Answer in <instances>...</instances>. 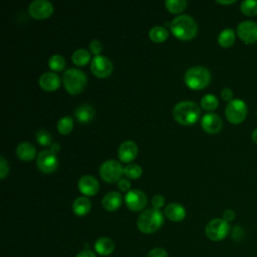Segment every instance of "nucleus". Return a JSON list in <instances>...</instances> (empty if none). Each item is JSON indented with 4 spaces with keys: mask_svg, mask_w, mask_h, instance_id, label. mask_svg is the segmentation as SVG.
<instances>
[{
    "mask_svg": "<svg viewBox=\"0 0 257 257\" xmlns=\"http://www.w3.org/2000/svg\"><path fill=\"white\" fill-rule=\"evenodd\" d=\"M170 29L177 38L181 40H189L196 36L198 25L192 16L181 14L170 22Z\"/></svg>",
    "mask_w": 257,
    "mask_h": 257,
    "instance_id": "f257e3e1",
    "label": "nucleus"
},
{
    "mask_svg": "<svg viewBox=\"0 0 257 257\" xmlns=\"http://www.w3.org/2000/svg\"><path fill=\"white\" fill-rule=\"evenodd\" d=\"M201 114L199 105L195 101L182 100L179 101L173 108L174 118L185 125L195 123Z\"/></svg>",
    "mask_w": 257,
    "mask_h": 257,
    "instance_id": "f03ea898",
    "label": "nucleus"
},
{
    "mask_svg": "<svg viewBox=\"0 0 257 257\" xmlns=\"http://www.w3.org/2000/svg\"><path fill=\"white\" fill-rule=\"evenodd\" d=\"M164 223V215L159 209H147L143 211L137 220L139 230L145 234H152L159 230Z\"/></svg>",
    "mask_w": 257,
    "mask_h": 257,
    "instance_id": "7ed1b4c3",
    "label": "nucleus"
},
{
    "mask_svg": "<svg viewBox=\"0 0 257 257\" xmlns=\"http://www.w3.org/2000/svg\"><path fill=\"white\" fill-rule=\"evenodd\" d=\"M87 82L86 74L75 67L68 68L63 73V83L66 90L71 94L81 92Z\"/></svg>",
    "mask_w": 257,
    "mask_h": 257,
    "instance_id": "20e7f679",
    "label": "nucleus"
},
{
    "mask_svg": "<svg viewBox=\"0 0 257 257\" xmlns=\"http://www.w3.org/2000/svg\"><path fill=\"white\" fill-rule=\"evenodd\" d=\"M211 81V73L204 66H192L185 73V82L192 89H202Z\"/></svg>",
    "mask_w": 257,
    "mask_h": 257,
    "instance_id": "39448f33",
    "label": "nucleus"
},
{
    "mask_svg": "<svg viewBox=\"0 0 257 257\" xmlns=\"http://www.w3.org/2000/svg\"><path fill=\"white\" fill-rule=\"evenodd\" d=\"M247 104L242 99H233L229 101L225 108L226 118L233 124H239L243 122L247 116Z\"/></svg>",
    "mask_w": 257,
    "mask_h": 257,
    "instance_id": "423d86ee",
    "label": "nucleus"
},
{
    "mask_svg": "<svg viewBox=\"0 0 257 257\" xmlns=\"http://www.w3.org/2000/svg\"><path fill=\"white\" fill-rule=\"evenodd\" d=\"M230 231V225L224 219L215 218L208 222L205 228L206 236L212 241H221L227 237Z\"/></svg>",
    "mask_w": 257,
    "mask_h": 257,
    "instance_id": "0eeeda50",
    "label": "nucleus"
},
{
    "mask_svg": "<svg viewBox=\"0 0 257 257\" xmlns=\"http://www.w3.org/2000/svg\"><path fill=\"white\" fill-rule=\"evenodd\" d=\"M122 174L123 168L121 164L115 160H107L99 167V175L101 179L107 183L119 181Z\"/></svg>",
    "mask_w": 257,
    "mask_h": 257,
    "instance_id": "6e6552de",
    "label": "nucleus"
},
{
    "mask_svg": "<svg viewBox=\"0 0 257 257\" xmlns=\"http://www.w3.org/2000/svg\"><path fill=\"white\" fill-rule=\"evenodd\" d=\"M36 165L41 172L51 173L55 171L58 166L57 156L50 149H45L37 155Z\"/></svg>",
    "mask_w": 257,
    "mask_h": 257,
    "instance_id": "1a4fd4ad",
    "label": "nucleus"
},
{
    "mask_svg": "<svg viewBox=\"0 0 257 257\" xmlns=\"http://www.w3.org/2000/svg\"><path fill=\"white\" fill-rule=\"evenodd\" d=\"M90 69L95 76L106 77L111 73L113 69V65L108 57L98 54V55H94L93 58L91 59Z\"/></svg>",
    "mask_w": 257,
    "mask_h": 257,
    "instance_id": "9d476101",
    "label": "nucleus"
},
{
    "mask_svg": "<svg viewBox=\"0 0 257 257\" xmlns=\"http://www.w3.org/2000/svg\"><path fill=\"white\" fill-rule=\"evenodd\" d=\"M237 35L246 44L257 42V22L245 20L238 24Z\"/></svg>",
    "mask_w": 257,
    "mask_h": 257,
    "instance_id": "9b49d317",
    "label": "nucleus"
},
{
    "mask_svg": "<svg viewBox=\"0 0 257 257\" xmlns=\"http://www.w3.org/2000/svg\"><path fill=\"white\" fill-rule=\"evenodd\" d=\"M29 15L36 19H44L53 12V5L48 0H34L28 6Z\"/></svg>",
    "mask_w": 257,
    "mask_h": 257,
    "instance_id": "f8f14e48",
    "label": "nucleus"
},
{
    "mask_svg": "<svg viewBox=\"0 0 257 257\" xmlns=\"http://www.w3.org/2000/svg\"><path fill=\"white\" fill-rule=\"evenodd\" d=\"M124 202L130 210L141 211L147 205L148 198L143 191L139 189H134L126 192L124 196Z\"/></svg>",
    "mask_w": 257,
    "mask_h": 257,
    "instance_id": "ddd939ff",
    "label": "nucleus"
},
{
    "mask_svg": "<svg viewBox=\"0 0 257 257\" xmlns=\"http://www.w3.org/2000/svg\"><path fill=\"white\" fill-rule=\"evenodd\" d=\"M201 125L203 130L208 134H217L221 131L223 122L218 114L214 112H209L202 116Z\"/></svg>",
    "mask_w": 257,
    "mask_h": 257,
    "instance_id": "4468645a",
    "label": "nucleus"
},
{
    "mask_svg": "<svg viewBox=\"0 0 257 257\" xmlns=\"http://www.w3.org/2000/svg\"><path fill=\"white\" fill-rule=\"evenodd\" d=\"M118 158L123 163H130L138 156V146L134 141L127 140L122 142L117 151Z\"/></svg>",
    "mask_w": 257,
    "mask_h": 257,
    "instance_id": "2eb2a0df",
    "label": "nucleus"
},
{
    "mask_svg": "<svg viewBox=\"0 0 257 257\" xmlns=\"http://www.w3.org/2000/svg\"><path fill=\"white\" fill-rule=\"evenodd\" d=\"M78 189L85 196H93L99 190L98 181L91 175H84L78 180Z\"/></svg>",
    "mask_w": 257,
    "mask_h": 257,
    "instance_id": "dca6fc26",
    "label": "nucleus"
},
{
    "mask_svg": "<svg viewBox=\"0 0 257 257\" xmlns=\"http://www.w3.org/2000/svg\"><path fill=\"white\" fill-rule=\"evenodd\" d=\"M38 83H39L40 87L43 90L52 91V90H55V89H57L59 87V85H60V77L55 72L46 71V72H43L40 75Z\"/></svg>",
    "mask_w": 257,
    "mask_h": 257,
    "instance_id": "f3484780",
    "label": "nucleus"
},
{
    "mask_svg": "<svg viewBox=\"0 0 257 257\" xmlns=\"http://www.w3.org/2000/svg\"><path fill=\"white\" fill-rule=\"evenodd\" d=\"M122 203V197L120 193L116 191H111L106 193L102 200H101V205L106 211H115L117 210Z\"/></svg>",
    "mask_w": 257,
    "mask_h": 257,
    "instance_id": "a211bd4d",
    "label": "nucleus"
},
{
    "mask_svg": "<svg viewBox=\"0 0 257 257\" xmlns=\"http://www.w3.org/2000/svg\"><path fill=\"white\" fill-rule=\"evenodd\" d=\"M165 215L171 221L179 222L186 217V209L179 203H170L165 208Z\"/></svg>",
    "mask_w": 257,
    "mask_h": 257,
    "instance_id": "6ab92c4d",
    "label": "nucleus"
},
{
    "mask_svg": "<svg viewBox=\"0 0 257 257\" xmlns=\"http://www.w3.org/2000/svg\"><path fill=\"white\" fill-rule=\"evenodd\" d=\"M16 156L21 161L29 162L35 158L36 149L29 142H21L16 148Z\"/></svg>",
    "mask_w": 257,
    "mask_h": 257,
    "instance_id": "aec40b11",
    "label": "nucleus"
},
{
    "mask_svg": "<svg viewBox=\"0 0 257 257\" xmlns=\"http://www.w3.org/2000/svg\"><path fill=\"white\" fill-rule=\"evenodd\" d=\"M94 250L101 256L110 255L114 250V242L108 237H100L94 243Z\"/></svg>",
    "mask_w": 257,
    "mask_h": 257,
    "instance_id": "412c9836",
    "label": "nucleus"
},
{
    "mask_svg": "<svg viewBox=\"0 0 257 257\" xmlns=\"http://www.w3.org/2000/svg\"><path fill=\"white\" fill-rule=\"evenodd\" d=\"M94 113H95L94 108L88 103H83L78 107H76V109L74 110L75 118L82 123L90 121L93 118Z\"/></svg>",
    "mask_w": 257,
    "mask_h": 257,
    "instance_id": "4be33fe9",
    "label": "nucleus"
},
{
    "mask_svg": "<svg viewBox=\"0 0 257 257\" xmlns=\"http://www.w3.org/2000/svg\"><path fill=\"white\" fill-rule=\"evenodd\" d=\"M91 202L86 197H77L72 204V211L77 216H84L89 213Z\"/></svg>",
    "mask_w": 257,
    "mask_h": 257,
    "instance_id": "5701e85b",
    "label": "nucleus"
},
{
    "mask_svg": "<svg viewBox=\"0 0 257 257\" xmlns=\"http://www.w3.org/2000/svg\"><path fill=\"white\" fill-rule=\"evenodd\" d=\"M235 38H236L235 31L231 28H226V29H223L219 33L217 40H218L219 45H221L224 48H227L234 44Z\"/></svg>",
    "mask_w": 257,
    "mask_h": 257,
    "instance_id": "b1692460",
    "label": "nucleus"
},
{
    "mask_svg": "<svg viewBox=\"0 0 257 257\" xmlns=\"http://www.w3.org/2000/svg\"><path fill=\"white\" fill-rule=\"evenodd\" d=\"M89 59H90V53L87 49H84V48L76 49L71 55L72 62L78 66L85 65L89 61Z\"/></svg>",
    "mask_w": 257,
    "mask_h": 257,
    "instance_id": "393cba45",
    "label": "nucleus"
},
{
    "mask_svg": "<svg viewBox=\"0 0 257 257\" xmlns=\"http://www.w3.org/2000/svg\"><path fill=\"white\" fill-rule=\"evenodd\" d=\"M168 35H169L168 30L161 25L154 26L153 28H151L149 32V36L154 42H163L168 38Z\"/></svg>",
    "mask_w": 257,
    "mask_h": 257,
    "instance_id": "a878e982",
    "label": "nucleus"
},
{
    "mask_svg": "<svg viewBox=\"0 0 257 257\" xmlns=\"http://www.w3.org/2000/svg\"><path fill=\"white\" fill-rule=\"evenodd\" d=\"M241 12L248 16L253 17L257 15V1L256 0H245L240 4Z\"/></svg>",
    "mask_w": 257,
    "mask_h": 257,
    "instance_id": "bb28decb",
    "label": "nucleus"
},
{
    "mask_svg": "<svg viewBox=\"0 0 257 257\" xmlns=\"http://www.w3.org/2000/svg\"><path fill=\"white\" fill-rule=\"evenodd\" d=\"M219 100L216 95L212 93H207L201 98V106L206 110H214L218 107Z\"/></svg>",
    "mask_w": 257,
    "mask_h": 257,
    "instance_id": "cd10ccee",
    "label": "nucleus"
},
{
    "mask_svg": "<svg viewBox=\"0 0 257 257\" xmlns=\"http://www.w3.org/2000/svg\"><path fill=\"white\" fill-rule=\"evenodd\" d=\"M73 127V120L72 117L69 115L62 116L57 121V130L62 135H67L72 131Z\"/></svg>",
    "mask_w": 257,
    "mask_h": 257,
    "instance_id": "c85d7f7f",
    "label": "nucleus"
},
{
    "mask_svg": "<svg viewBox=\"0 0 257 257\" xmlns=\"http://www.w3.org/2000/svg\"><path fill=\"white\" fill-rule=\"evenodd\" d=\"M166 8L172 13H179L187 7L186 0H166Z\"/></svg>",
    "mask_w": 257,
    "mask_h": 257,
    "instance_id": "c756f323",
    "label": "nucleus"
},
{
    "mask_svg": "<svg viewBox=\"0 0 257 257\" xmlns=\"http://www.w3.org/2000/svg\"><path fill=\"white\" fill-rule=\"evenodd\" d=\"M48 65L51 69L60 71L65 67V59L60 54H53L48 59Z\"/></svg>",
    "mask_w": 257,
    "mask_h": 257,
    "instance_id": "7c9ffc66",
    "label": "nucleus"
},
{
    "mask_svg": "<svg viewBox=\"0 0 257 257\" xmlns=\"http://www.w3.org/2000/svg\"><path fill=\"white\" fill-rule=\"evenodd\" d=\"M36 141L40 146L50 147L52 145V137L51 134L46 130H38L36 132Z\"/></svg>",
    "mask_w": 257,
    "mask_h": 257,
    "instance_id": "2f4dec72",
    "label": "nucleus"
},
{
    "mask_svg": "<svg viewBox=\"0 0 257 257\" xmlns=\"http://www.w3.org/2000/svg\"><path fill=\"white\" fill-rule=\"evenodd\" d=\"M143 170L141 166L137 164H128L123 168V174L128 179H138L141 177Z\"/></svg>",
    "mask_w": 257,
    "mask_h": 257,
    "instance_id": "473e14b6",
    "label": "nucleus"
},
{
    "mask_svg": "<svg viewBox=\"0 0 257 257\" xmlns=\"http://www.w3.org/2000/svg\"><path fill=\"white\" fill-rule=\"evenodd\" d=\"M9 172V165L3 156H0V179H4Z\"/></svg>",
    "mask_w": 257,
    "mask_h": 257,
    "instance_id": "72a5a7b5",
    "label": "nucleus"
},
{
    "mask_svg": "<svg viewBox=\"0 0 257 257\" xmlns=\"http://www.w3.org/2000/svg\"><path fill=\"white\" fill-rule=\"evenodd\" d=\"M147 257H169V255H168V253H167V251L165 249L157 247V248L152 249L147 254Z\"/></svg>",
    "mask_w": 257,
    "mask_h": 257,
    "instance_id": "f704fd0d",
    "label": "nucleus"
},
{
    "mask_svg": "<svg viewBox=\"0 0 257 257\" xmlns=\"http://www.w3.org/2000/svg\"><path fill=\"white\" fill-rule=\"evenodd\" d=\"M89 49L90 51L94 54V55H98L99 52L102 50V44L99 40L97 39H93L90 41L89 43Z\"/></svg>",
    "mask_w": 257,
    "mask_h": 257,
    "instance_id": "c9c22d12",
    "label": "nucleus"
},
{
    "mask_svg": "<svg viewBox=\"0 0 257 257\" xmlns=\"http://www.w3.org/2000/svg\"><path fill=\"white\" fill-rule=\"evenodd\" d=\"M164 204H165V198H164V196H162V195H160V194H157V195H155V196L153 197V199H152V205H153V207H154L155 209H159V210H160V208H162V207L164 206Z\"/></svg>",
    "mask_w": 257,
    "mask_h": 257,
    "instance_id": "e433bc0d",
    "label": "nucleus"
},
{
    "mask_svg": "<svg viewBox=\"0 0 257 257\" xmlns=\"http://www.w3.org/2000/svg\"><path fill=\"white\" fill-rule=\"evenodd\" d=\"M117 188L121 192H128L131 188V182L127 179H120L117 182Z\"/></svg>",
    "mask_w": 257,
    "mask_h": 257,
    "instance_id": "4c0bfd02",
    "label": "nucleus"
},
{
    "mask_svg": "<svg viewBox=\"0 0 257 257\" xmlns=\"http://www.w3.org/2000/svg\"><path fill=\"white\" fill-rule=\"evenodd\" d=\"M233 96H234V93L232 91L231 88L229 87H225L221 90V97L224 99V100H227V101H231L233 100Z\"/></svg>",
    "mask_w": 257,
    "mask_h": 257,
    "instance_id": "58836bf2",
    "label": "nucleus"
},
{
    "mask_svg": "<svg viewBox=\"0 0 257 257\" xmlns=\"http://www.w3.org/2000/svg\"><path fill=\"white\" fill-rule=\"evenodd\" d=\"M235 217H236L235 211L232 210V209H227L226 211H224V213H223V218H222V219H224L226 222L229 223V222L233 221V220L235 219Z\"/></svg>",
    "mask_w": 257,
    "mask_h": 257,
    "instance_id": "ea45409f",
    "label": "nucleus"
},
{
    "mask_svg": "<svg viewBox=\"0 0 257 257\" xmlns=\"http://www.w3.org/2000/svg\"><path fill=\"white\" fill-rule=\"evenodd\" d=\"M76 257H96V255L90 251V250H83L81 252H79Z\"/></svg>",
    "mask_w": 257,
    "mask_h": 257,
    "instance_id": "a19ab883",
    "label": "nucleus"
},
{
    "mask_svg": "<svg viewBox=\"0 0 257 257\" xmlns=\"http://www.w3.org/2000/svg\"><path fill=\"white\" fill-rule=\"evenodd\" d=\"M49 149H50L54 154H56V153H58V151L60 150V146H59L58 143H53V144L49 147Z\"/></svg>",
    "mask_w": 257,
    "mask_h": 257,
    "instance_id": "79ce46f5",
    "label": "nucleus"
},
{
    "mask_svg": "<svg viewBox=\"0 0 257 257\" xmlns=\"http://www.w3.org/2000/svg\"><path fill=\"white\" fill-rule=\"evenodd\" d=\"M216 2H217V3H219V4H224V5H227V4H233V3H235L236 1H235V0H227V1H223V0H217Z\"/></svg>",
    "mask_w": 257,
    "mask_h": 257,
    "instance_id": "37998d69",
    "label": "nucleus"
},
{
    "mask_svg": "<svg viewBox=\"0 0 257 257\" xmlns=\"http://www.w3.org/2000/svg\"><path fill=\"white\" fill-rule=\"evenodd\" d=\"M252 141L257 145V127L252 132Z\"/></svg>",
    "mask_w": 257,
    "mask_h": 257,
    "instance_id": "c03bdc74",
    "label": "nucleus"
},
{
    "mask_svg": "<svg viewBox=\"0 0 257 257\" xmlns=\"http://www.w3.org/2000/svg\"><path fill=\"white\" fill-rule=\"evenodd\" d=\"M256 114H257V111H256Z\"/></svg>",
    "mask_w": 257,
    "mask_h": 257,
    "instance_id": "a18cd8bd",
    "label": "nucleus"
}]
</instances>
